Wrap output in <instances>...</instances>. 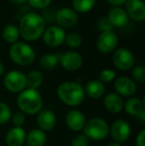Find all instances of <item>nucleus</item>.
I'll use <instances>...</instances> for the list:
<instances>
[{
    "label": "nucleus",
    "mask_w": 145,
    "mask_h": 146,
    "mask_svg": "<svg viewBox=\"0 0 145 146\" xmlns=\"http://www.w3.org/2000/svg\"><path fill=\"white\" fill-rule=\"evenodd\" d=\"M46 29V21L41 15L29 12L22 17L20 21L19 32L26 41H36L43 35Z\"/></svg>",
    "instance_id": "f257e3e1"
},
{
    "label": "nucleus",
    "mask_w": 145,
    "mask_h": 146,
    "mask_svg": "<svg viewBox=\"0 0 145 146\" xmlns=\"http://www.w3.org/2000/svg\"><path fill=\"white\" fill-rule=\"evenodd\" d=\"M57 94L61 102L69 106H77L85 100V90L75 82H65L59 86Z\"/></svg>",
    "instance_id": "f03ea898"
},
{
    "label": "nucleus",
    "mask_w": 145,
    "mask_h": 146,
    "mask_svg": "<svg viewBox=\"0 0 145 146\" xmlns=\"http://www.w3.org/2000/svg\"><path fill=\"white\" fill-rule=\"evenodd\" d=\"M17 106L23 113L33 115L42 110L43 98L37 90L27 88L20 92L17 98Z\"/></svg>",
    "instance_id": "7ed1b4c3"
},
{
    "label": "nucleus",
    "mask_w": 145,
    "mask_h": 146,
    "mask_svg": "<svg viewBox=\"0 0 145 146\" xmlns=\"http://www.w3.org/2000/svg\"><path fill=\"white\" fill-rule=\"evenodd\" d=\"M9 56L15 64L20 66H28L35 60V51L30 45L24 42H16L12 44L9 50Z\"/></svg>",
    "instance_id": "20e7f679"
},
{
    "label": "nucleus",
    "mask_w": 145,
    "mask_h": 146,
    "mask_svg": "<svg viewBox=\"0 0 145 146\" xmlns=\"http://www.w3.org/2000/svg\"><path fill=\"white\" fill-rule=\"evenodd\" d=\"M83 134L89 139L101 141L105 139L109 133V126L107 121L99 117H93L85 121L83 128Z\"/></svg>",
    "instance_id": "39448f33"
},
{
    "label": "nucleus",
    "mask_w": 145,
    "mask_h": 146,
    "mask_svg": "<svg viewBox=\"0 0 145 146\" xmlns=\"http://www.w3.org/2000/svg\"><path fill=\"white\" fill-rule=\"evenodd\" d=\"M4 86L14 94L21 92L26 88V75L20 71H11L4 78Z\"/></svg>",
    "instance_id": "423d86ee"
},
{
    "label": "nucleus",
    "mask_w": 145,
    "mask_h": 146,
    "mask_svg": "<svg viewBox=\"0 0 145 146\" xmlns=\"http://www.w3.org/2000/svg\"><path fill=\"white\" fill-rule=\"evenodd\" d=\"M112 62L120 71H128L134 65V56L126 48H119L113 53Z\"/></svg>",
    "instance_id": "0eeeda50"
},
{
    "label": "nucleus",
    "mask_w": 145,
    "mask_h": 146,
    "mask_svg": "<svg viewBox=\"0 0 145 146\" xmlns=\"http://www.w3.org/2000/svg\"><path fill=\"white\" fill-rule=\"evenodd\" d=\"M66 33L63 28L59 26H50L45 29L43 33V40L49 47H58L61 46L65 42Z\"/></svg>",
    "instance_id": "6e6552de"
},
{
    "label": "nucleus",
    "mask_w": 145,
    "mask_h": 146,
    "mask_svg": "<svg viewBox=\"0 0 145 146\" xmlns=\"http://www.w3.org/2000/svg\"><path fill=\"white\" fill-rule=\"evenodd\" d=\"M118 43L117 36L112 31L101 32L97 41V48L101 54L111 53L116 48Z\"/></svg>",
    "instance_id": "1a4fd4ad"
},
{
    "label": "nucleus",
    "mask_w": 145,
    "mask_h": 146,
    "mask_svg": "<svg viewBox=\"0 0 145 146\" xmlns=\"http://www.w3.org/2000/svg\"><path fill=\"white\" fill-rule=\"evenodd\" d=\"M109 133L115 142H124L131 134V127L125 120H116L109 127Z\"/></svg>",
    "instance_id": "9d476101"
},
{
    "label": "nucleus",
    "mask_w": 145,
    "mask_h": 146,
    "mask_svg": "<svg viewBox=\"0 0 145 146\" xmlns=\"http://www.w3.org/2000/svg\"><path fill=\"white\" fill-rule=\"evenodd\" d=\"M59 62L65 70L69 72H75L83 66V57L75 51H69L62 54L59 58Z\"/></svg>",
    "instance_id": "9b49d317"
},
{
    "label": "nucleus",
    "mask_w": 145,
    "mask_h": 146,
    "mask_svg": "<svg viewBox=\"0 0 145 146\" xmlns=\"http://www.w3.org/2000/svg\"><path fill=\"white\" fill-rule=\"evenodd\" d=\"M77 14L72 8L63 7L56 13V22L61 28H71L77 22Z\"/></svg>",
    "instance_id": "f8f14e48"
},
{
    "label": "nucleus",
    "mask_w": 145,
    "mask_h": 146,
    "mask_svg": "<svg viewBox=\"0 0 145 146\" xmlns=\"http://www.w3.org/2000/svg\"><path fill=\"white\" fill-rule=\"evenodd\" d=\"M125 12L131 19L143 21L145 18V4L142 0H127L125 2Z\"/></svg>",
    "instance_id": "ddd939ff"
},
{
    "label": "nucleus",
    "mask_w": 145,
    "mask_h": 146,
    "mask_svg": "<svg viewBox=\"0 0 145 146\" xmlns=\"http://www.w3.org/2000/svg\"><path fill=\"white\" fill-rule=\"evenodd\" d=\"M114 88L120 96H131L136 92V84L129 78L120 77L114 82Z\"/></svg>",
    "instance_id": "4468645a"
},
{
    "label": "nucleus",
    "mask_w": 145,
    "mask_h": 146,
    "mask_svg": "<svg viewBox=\"0 0 145 146\" xmlns=\"http://www.w3.org/2000/svg\"><path fill=\"white\" fill-rule=\"evenodd\" d=\"M128 15L126 14L125 10L120 7H113L109 10L107 20L109 21L112 27L123 28L128 24Z\"/></svg>",
    "instance_id": "2eb2a0df"
},
{
    "label": "nucleus",
    "mask_w": 145,
    "mask_h": 146,
    "mask_svg": "<svg viewBox=\"0 0 145 146\" xmlns=\"http://www.w3.org/2000/svg\"><path fill=\"white\" fill-rule=\"evenodd\" d=\"M85 121V116L83 112L77 110H70L66 115V123L68 127L75 132L83 130Z\"/></svg>",
    "instance_id": "dca6fc26"
},
{
    "label": "nucleus",
    "mask_w": 145,
    "mask_h": 146,
    "mask_svg": "<svg viewBox=\"0 0 145 146\" xmlns=\"http://www.w3.org/2000/svg\"><path fill=\"white\" fill-rule=\"evenodd\" d=\"M37 123L39 129L43 130L44 132L51 131L56 126V115L52 110H41L37 115Z\"/></svg>",
    "instance_id": "f3484780"
},
{
    "label": "nucleus",
    "mask_w": 145,
    "mask_h": 146,
    "mask_svg": "<svg viewBox=\"0 0 145 146\" xmlns=\"http://www.w3.org/2000/svg\"><path fill=\"white\" fill-rule=\"evenodd\" d=\"M103 104L107 110L110 113H118L123 110L124 106L123 100L116 92H110L107 94L103 100Z\"/></svg>",
    "instance_id": "a211bd4d"
},
{
    "label": "nucleus",
    "mask_w": 145,
    "mask_h": 146,
    "mask_svg": "<svg viewBox=\"0 0 145 146\" xmlns=\"http://www.w3.org/2000/svg\"><path fill=\"white\" fill-rule=\"evenodd\" d=\"M26 140V133L22 127H13L7 132L5 137L8 146H22Z\"/></svg>",
    "instance_id": "6ab92c4d"
},
{
    "label": "nucleus",
    "mask_w": 145,
    "mask_h": 146,
    "mask_svg": "<svg viewBox=\"0 0 145 146\" xmlns=\"http://www.w3.org/2000/svg\"><path fill=\"white\" fill-rule=\"evenodd\" d=\"M83 90H85V94H87V96L93 98V100H97L105 94V85L101 82L97 81V80H91L85 84Z\"/></svg>",
    "instance_id": "aec40b11"
},
{
    "label": "nucleus",
    "mask_w": 145,
    "mask_h": 146,
    "mask_svg": "<svg viewBox=\"0 0 145 146\" xmlns=\"http://www.w3.org/2000/svg\"><path fill=\"white\" fill-rule=\"evenodd\" d=\"M47 140L46 132L39 128L32 129L26 135V144L27 146H44Z\"/></svg>",
    "instance_id": "412c9836"
},
{
    "label": "nucleus",
    "mask_w": 145,
    "mask_h": 146,
    "mask_svg": "<svg viewBox=\"0 0 145 146\" xmlns=\"http://www.w3.org/2000/svg\"><path fill=\"white\" fill-rule=\"evenodd\" d=\"M123 108L125 110L126 113L132 116H138L144 112V104L141 100L137 98H128L124 104Z\"/></svg>",
    "instance_id": "4be33fe9"
},
{
    "label": "nucleus",
    "mask_w": 145,
    "mask_h": 146,
    "mask_svg": "<svg viewBox=\"0 0 145 146\" xmlns=\"http://www.w3.org/2000/svg\"><path fill=\"white\" fill-rule=\"evenodd\" d=\"M60 55L58 54H45L40 59V66L45 71H52L57 67L59 63Z\"/></svg>",
    "instance_id": "5701e85b"
},
{
    "label": "nucleus",
    "mask_w": 145,
    "mask_h": 146,
    "mask_svg": "<svg viewBox=\"0 0 145 146\" xmlns=\"http://www.w3.org/2000/svg\"><path fill=\"white\" fill-rule=\"evenodd\" d=\"M20 36L19 29L13 24H9L7 25L2 31V37L3 39L9 44H14V43L18 42V39Z\"/></svg>",
    "instance_id": "b1692460"
},
{
    "label": "nucleus",
    "mask_w": 145,
    "mask_h": 146,
    "mask_svg": "<svg viewBox=\"0 0 145 146\" xmlns=\"http://www.w3.org/2000/svg\"><path fill=\"white\" fill-rule=\"evenodd\" d=\"M43 84V75L39 71H32L26 76V87L37 90Z\"/></svg>",
    "instance_id": "393cba45"
},
{
    "label": "nucleus",
    "mask_w": 145,
    "mask_h": 146,
    "mask_svg": "<svg viewBox=\"0 0 145 146\" xmlns=\"http://www.w3.org/2000/svg\"><path fill=\"white\" fill-rule=\"evenodd\" d=\"M95 4V0H73V10L79 13H87L91 11Z\"/></svg>",
    "instance_id": "a878e982"
},
{
    "label": "nucleus",
    "mask_w": 145,
    "mask_h": 146,
    "mask_svg": "<svg viewBox=\"0 0 145 146\" xmlns=\"http://www.w3.org/2000/svg\"><path fill=\"white\" fill-rule=\"evenodd\" d=\"M65 41H66L67 45L72 49L79 48L81 45V43H83L81 36L79 34H77V33H70V34H68L66 36Z\"/></svg>",
    "instance_id": "bb28decb"
},
{
    "label": "nucleus",
    "mask_w": 145,
    "mask_h": 146,
    "mask_svg": "<svg viewBox=\"0 0 145 146\" xmlns=\"http://www.w3.org/2000/svg\"><path fill=\"white\" fill-rule=\"evenodd\" d=\"M11 108L7 104L0 102V124H6L11 118Z\"/></svg>",
    "instance_id": "cd10ccee"
},
{
    "label": "nucleus",
    "mask_w": 145,
    "mask_h": 146,
    "mask_svg": "<svg viewBox=\"0 0 145 146\" xmlns=\"http://www.w3.org/2000/svg\"><path fill=\"white\" fill-rule=\"evenodd\" d=\"M132 77H133L134 81L143 84L145 82V68L143 66H136L132 70Z\"/></svg>",
    "instance_id": "c85d7f7f"
},
{
    "label": "nucleus",
    "mask_w": 145,
    "mask_h": 146,
    "mask_svg": "<svg viewBox=\"0 0 145 146\" xmlns=\"http://www.w3.org/2000/svg\"><path fill=\"white\" fill-rule=\"evenodd\" d=\"M115 78V72L112 71L110 69H105V70H103V71L99 73V82L101 83H110L112 82Z\"/></svg>",
    "instance_id": "c756f323"
},
{
    "label": "nucleus",
    "mask_w": 145,
    "mask_h": 146,
    "mask_svg": "<svg viewBox=\"0 0 145 146\" xmlns=\"http://www.w3.org/2000/svg\"><path fill=\"white\" fill-rule=\"evenodd\" d=\"M89 139L83 133L77 134L72 140V146H89Z\"/></svg>",
    "instance_id": "7c9ffc66"
},
{
    "label": "nucleus",
    "mask_w": 145,
    "mask_h": 146,
    "mask_svg": "<svg viewBox=\"0 0 145 146\" xmlns=\"http://www.w3.org/2000/svg\"><path fill=\"white\" fill-rule=\"evenodd\" d=\"M11 120L14 127H22L25 123V114L21 111L15 112L13 115H11Z\"/></svg>",
    "instance_id": "2f4dec72"
},
{
    "label": "nucleus",
    "mask_w": 145,
    "mask_h": 146,
    "mask_svg": "<svg viewBox=\"0 0 145 146\" xmlns=\"http://www.w3.org/2000/svg\"><path fill=\"white\" fill-rule=\"evenodd\" d=\"M30 6L36 9H44L51 4L52 0H27Z\"/></svg>",
    "instance_id": "473e14b6"
},
{
    "label": "nucleus",
    "mask_w": 145,
    "mask_h": 146,
    "mask_svg": "<svg viewBox=\"0 0 145 146\" xmlns=\"http://www.w3.org/2000/svg\"><path fill=\"white\" fill-rule=\"evenodd\" d=\"M97 25H99V28L101 32L111 31V29H112V26L110 25V23H109V20H107V18H101V19H99Z\"/></svg>",
    "instance_id": "72a5a7b5"
},
{
    "label": "nucleus",
    "mask_w": 145,
    "mask_h": 146,
    "mask_svg": "<svg viewBox=\"0 0 145 146\" xmlns=\"http://www.w3.org/2000/svg\"><path fill=\"white\" fill-rule=\"evenodd\" d=\"M136 145L145 146V130H141L136 137Z\"/></svg>",
    "instance_id": "f704fd0d"
},
{
    "label": "nucleus",
    "mask_w": 145,
    "mask_h": 146,
    "mask_svg": "<svg viewBox=\"0 0 145 146\" xmlns=\"http://www.w3.org/2000/svg\"><path fill=\"white\" fill-rule=\"evenodd\" d=\"M107 1H109L111 5L115 6V7H119L122 4H125V2L127 1V0H107Z\"/></svg>",
    "instance_id": "c9c22d12"
},
{
    "label": "nucleus",
    "mask_w": 145,
    "mask_h": 146,
    "mask_svg": "<svg viewBox=\"0 0 145 146\" xmlns=\"http://www.w3.org/2000/svg\"><path fill=\"white\" fill-rule=\"evenodd\" d=\"M11 3H13L14 5H23L27 2V0H9Z\"/></svg>",
    "instance_id": "e433bc0d"
},
{
    "label": "nucleus",
    "mask_w": 145,
    "mask_h": 146,
    "mask_svg": "<svg viewBox=\"0 0 145 146\" xmlns=\"http://www.w3.org/2000/svg\"><path fill=\"white\" fill-rule=\"evenodd\" d=\"M3 73H4V67L2 65V63H0V77L3 75Z\"/></svg>",
    "instance_id": "4c0bfd02"
},
{
    "label": "nucleus",
    "mask_w": 145,
    "mask_h": 146,
    "mask_svg": "<svg viewBox=\"0 0 145 146\" xmlns=\"http://www.w3.org/2000/svg\"><path fill=\"white\" fill-rule=\"evenodd\" d=\"M107 146H121V144L118 142H111V143H109Z\"/></svg>",
    "instance_id": "58836bf2"
}]
</instances>
